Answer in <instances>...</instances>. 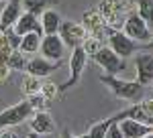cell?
Here are the masks:
<instances>
[{
  "instance_id": "cell-1",
  "label": "cell",
  "mask_w": 153,
  "mask_h": 138,
  "mask_svg": "<svg viewBox=\"0 0 153 138\" xmlns=\"http://www.w3.org/2000/svg\"><path fill=\"white\" fill-rule=\"evenodd\" d=\"M100 79H102V83H106L112 90V93L117 95L118 100H129V102L137 104L141 100L143 92H145V85H141L137 79L123 81V79H118L117 75H102Z\"/></svg>"
},
{
  "instance_id": "cell-2",
  "label": "cell",
  "mask_w": 153,
  "mask_h": 138,
  "mask_svg": "<svg viewBox=\"0 0 153 138\" xmlns=\"http://www.w3.org/2000/svg\"><path fill=\"white\" fill-rule=\"evenodd\" d=\"M120 31L127 34V37H131L135 43H139V45H147V43L151 41V34H153V31L149 29V24L145 23L135 10L127 14V18H125Z\"/></svg>"
},
{
  "instance_id": "cell-3",
  "label": "cell",
  "mask_w": 153,
  "mask_h": 138,
  "mask_svg": "<svg viewBox=\"0 0 153 138\" xmlns=\"http://www.w3.org/2000/svg\"><path fill=\"white\" fill-rule=\"evenodd\" d=\"M106 37H108V47L117 53L120 59H127L131 57L137 49H139V43H135L131 37H127V34L123 33V31H117V29H106Z\"/></svg>"
},
{
  "instance_id": "cell-4",
  "label": "cell",
  "mask_w": 153,
  "mask_h": 138,
  "mask_svg": "<svg viewBox=\"0 0 153 138\" xmlns=\"http://www.w3.org/2000/svg\"><path fill=\"white\" fill-rule=\"evenodd\" d=\"M31 114H33V104L27 102V100L14 104V106H10V108H6L4 112H0V130L21 124V122H25L27 118H31Z\"/></svg>"
},
{
  "instance_id": "cell-5",
  "label": "cell",
  "mask_w": 153,
  "mask_h": 138,
  "mask_svg": "<svg viewBox=\"0 0 153 138\" xmlns=\"http://www.w3.org/2000/svg\"><path fill=\"white\" fill-rule=\"evenodd\" d=\"M92 59H94L96 63L104 69L108 75H117V73H120V71L125 69V59H120L108 45H102V47H100V51H98V53H94V55H92Z\"/></svg>"
},
{
  "instance_id": "cell-6",
  "label": "cell",
  "mask_w": 153,
  "mask_h": 138,
  "mask_svg": "<svg viewBox=\"0 0 153 138\" xmlns=\"http://www.w3.org/2000/svg\"><path fill=\"white\" fill-rule=\"evenodd\" d=\"M59 37H61V41H63V45L71 47V49H76V47H80L86 41V29H84V24H78L74 23V21H63L61 26H59Z\"/></svg>"
},
{
  "instance_id": "cell-7",
  "label": "cell",
  "mask_w": 153,
  "mask_h": 138,
  "mask_svg": "<svg viewBox=\"0 0 153 138\" xmlns=\"http://www.w3.org/2000/svg\"><path fill=\"white\" fill-rule=\"evenodd\" d=\"M86 59H88V55H86V51L82 49V45L76 47V49H71V57H70V79H68L63 85H61V87H59V92L70 90L71 85H76V83L80 81L82 71H84V67H86Z\"/></svg>"
},
{
  "instance_id": "cell-8",
  "label": "cell",
  "mask_w": 153,
  "mask_h": 138,
  "mask_svg": "<svg viewBox=\"0 0 153 138\" xmlns=\"http://www.w3.org/2000/svg\"><path fill=\"white\" fill-rule=\"evenodd\" d=\"M63 41H61V37L59 34H45L43 39H41V47H39V51L43 53V57L49 59V61H61L63 57Z\"/></svg>"
},
{
  "instance_id": "cell-9",
  "label": "cell",
  "mask_w": 153,
  "mask_h": 138,
  "mask_svg": "<svg viewBox=\"0 0 153 138\" xmlns=\"http://www.w3.org/2000/svg\"><path fill=\"white\" fill-rule=\"evenodd\" d=\"M118 128H120V132H123L125 138H145L147 134L153 132V126H147V124L137 122V120H133V118H123V120H118Z\"/></svg>"
},
{
  "instance_id": "cell-10",
  "label": "cell",
  "mask_w": 153,
  "mask_h": 138,
  "mask_svg": "<svg viewBox=\"0 0 153 138\" xmlns=\"http://www.w3.org/2000/svg\"><path fill=\"white\" fill-rule=\"evenodd\" d=\"M135 67H137V77L141 85H149L153 83V55L149 53H141L135 57Z\"/></svg>"
},
{
  "instance_id": "cell-11",
  "label": "cell",
  "mask_w": 153,
  "mask_h": 138,
  "mask_svg": "<svg viewBox=\"0 0 153 138\" xmlns=\"http://www.w3.org/2000/svg\"><path fill=\"white\" fill-rule=\"evenodd\" d=\"M14 33L19 37H25L27 33H39L43 34V29H41V23H39V16L31 14V12H23L19 16V21L14 23Z\"/></svg>"
},
{
  "instance_id": "cell-12",
  "label": "cell",
  "mask_w": 153,
  "mask_h": 138,
  "mask_svg": "<svg viewBox=\"0 0 153 138\" xmlns=\"http://www.w3.org/2000/svg\"><path fill=\"white\" fill-rule=\"evenodd\" d=\"M21 14H23V0H8V4L2 8V14H0V26L2 29L14 26Z\"/></svg>"
},
{
  "instance_id": "cell-13",
  "label": "cell",
  "mask_w": 153,
  "mask_h": 138,
  "mask_svg": "<svg viewBox=\"0 0 153 138\" xmlns=\"http://www.w3.org/2000/svg\"><path fill=\"white\" fill-rule=\"evenodd\" d=\"M61 63V61H57ZM57 63L55 61H49L45 57H37V59H31L29 63H27V71L33 75V77H45L49 73H53L55 67H57Z\"/></svg>"
},
{
  "instance_id": "cell-14",
  "label": "cell",
  "mask_w": 153,
  "mask_h": 138,
  "mask_svg": "<svg viewBox=\"0 0 153 138\" xmlns=\"http://www.w3.org/2000/svg\"><path fill=\"white\" fill-rule=\"evenodd\" d=\"M84 29H86V33H92V37H96V39H104L106 37V23L104 18L98 14V12H88L86 14V24H84Z\"/></svg>"
},
{
  "instance_id": "cell-15",
  "label": "cell",
  "mask_w": 153,
  "mask_h": 138,
  "mask_svg": "<svg viewBox=\"0 0 153 138\" xmlns=\"http://www.w3.org/2000/svg\"><path fill=\"white\" fill-rule=\"evenodd\" d=\"M31 130L35 132V134H51L53 130H55V124H53V120H51V116L47 112H37L33 118H31Z\"/></svg>"
},
{
  "instance_id": "cell-16",
  "label": "cell",
  "mask_w": 153,
  "mask_h": 138,
  "mask_svg": "<svg viewBox=\"0 0 153 138\" xmlns=\"http://www.w3.org/2000/svg\"><path fill=\"white\" fill-rule=\"evenodd\" d=\"M41 29L45 34H57L59 33V26H61V16H59L55 10H43L41 14Z\"/></svg>"
},
{
  "instance_id": "cell-17",
  "label": "cell",
  "mask_w": 153,
  "mask_h": 138,
  "mask_svg": "<svg viewBox=\"0 0 153 138\" xmlns=\"http://www.w3.org/2000/svg\"><path fill=\"white\" fill-rule=\"evenodd\" d=\"M41 39H43V34H39V33H27L25 37H21L19 51L21 53H35V51H39Z\"/></svg>"
},
{
  "instance_id": "cell-18",
  "label": "cell",
  "mask_w": 153,
  "mask_h": 138,
  "mask_svg": "<svg viewBox=\"0 0 153 138\" xmlns=\"http://www.w3.org/2000/svg\"><path fill=\"white\" fill-rule=\"evenodd\" d=\"M137 14L153 29V0H137Z\"/></svg>"
},
{
  "instance_id": "cell-19",
  "label": "cell",
  "mask_w": 153,
  "mask_h": 138,
  "mask_svg": "<svg viewBox=\"0 0 153 138\" xmlns=\"http://www.w3.org/2000/svg\"><path fill=\"white\" fill-rule=\"evenodd\" d=\"M114 120H117V118L112 116V118H106V120H102V122H96V124H92V126H90V130L86 132V138H104L108 126H110Z\"/></svg>"
},
{
  "instance_id": "cell-20",
  "label": "cell",
  "mask_w": 153,
  "mask_h": 138,
  "mask_svg": "<svg viewBox=\"0 0 153 138\" xmlns=\"http://www.w3.org/2000/svg\"><path fill=\"white\" fill-rule=\"evenodd\" d=\"M49 2L51 0H23V6L27 12L39 16V14H43V10H45V6H47Z\"/></svg>"
},
{
  "instance_id": "cell-21",
  "label": "cell",
  "mask_w": 153,
  "mask_h": 138,
  "mask_svg": "<svg viewBox=\"0 0 153 138\" xmlns=\"http://www.w3.org/2000/svg\"><path fill=\"white\" fill-rule=\"evenodd\" d=\"M100 47H102V41L100 39H96V37H86V41L82 43V49L86 51V55L88 57H92L94 53L100 51Z\"/></svg>"
},
{
  "instance_id": "cell-22",
  "label": "cell",
  "mask_w": 153,
  "mask_h": 138,
  "mask_svg": "<svg viewBox=\"0 0 153 138\" xmlns=\"http://www.w3.org/2000/svg\"><path fill=\"white\" fill-rule=\"evenodd\" d=\"M4 31H6V41L10 43V49H19V45H21V37L14 33V29L8 26V29H4Z\"/></svg>"
},
{
  "instance_id": "cell-23",
  "label": "cell",
  "mask_w": 153,
  "mask_h": 138,
  "mask_svg": "<svg viewBox=\"0 0 153 138\" xmlns=\"http://www.w3.org/2000/svg\"><path fill=\"white\" fill-rule=\"evenodd\" d=\"M104 138H125V136H123V132H120V128H118V122H117V120H114V122L108 126Z\"/></svg>"
},
{
  "instance_id": "cell-24",
  "label": "cell",
  "mask_w": 153,
  "mask_h": 138,
  "mask_svg": "<svg viewBox=\"0 0 153 138\" xmlns=\"http://www.w3.org/2000/svg\"><path fill=\"white\" fill-rule=\"evenodd\" d=\"M0 138H23V134L19 130H14V126H12V128H4L0 132Z\"/></svg>"
},
{
  "instance_id": "cell-25",
  "label": "cell",
  "mask_w": 153,
  "mask_h": 138,
  "mask_svg": "<svg viewBox=\"0 0 153 138\" xmlns=\"http://www.w3.org/2000/svg\"><path fill=\"white\" fill-rule=\"evenodd\" d=\"M8 63H10V67H23V53H16V51H14V53H12V57L8 59Z\"/></svg>"
},
{
  "instance_id": "cell-26",
  "label": "cell",
  "mask_w": 153,
  "mask_h": 138,
  "mask_svg": "<svg viewBox=\"0 0 153 138\" xmlns=\"http://www.w3.org/2000/svg\"><path fill=\"white\" fill-rule=\"evenodd\" d=\"M141 104V108L147 112L149 116H153V100H145V102H139Z\"/></svg>"
},
{
  "instance_id": "cell-27",
  "label": "cell",
  "mask_w": 153,
  "mask_h": 138,
  "mask_svg": "<svg viewBox=\"0 0 153 138\" xmlns=\"http://www.w3.org/2000/svg\"><path fill=\"white\" fill-rule=\"evenodd\" d=\"M61 138H86V134H84V136H74V134H70V132H63Z\"/></svg>"
},
{
  "instance_id": "cell-28",
  "label": "cell",
  "mask_w": 153,
  "mask_h": 138,
  "mask_svg": "<svg viewBox=\"0 0 153 138\" xmlns=\"http://www.w3.org/2000/svg\"><path fill=\"white\" fill-rule=\"evenodd\" d=\"M147 47H153V34H151V41L147 43Z\"/></svg>"
},
{
  "instance_id": "cell-29",
  "label": "cell",
  "mask_w": 153,
  "mask_h": 138,
  "mask_svg": "<svg viewBox=\"0 0 153 138\" xmlns=\"http://www.w3.org/2000/svg\"><path fill=\"white\" fill-rule=\"evenodd\" d=\"M145 138H153V132H151V134H147V136H145Z\"/></svg>"
},
{
  "instance_id": "cell-30",
  "label": "cell",
  "mask_w": 153,
  "mask_h": 138,
  "mask_svg": "<svg viewBox=\"0 0 153 138\" xmlns=\"http://www.w3.org/2000/svg\"><path fill=\"white\" fill-rule=\"evenodd\" d=\"M0 2H8V0H0Z\"/></svg>"
}]
</instances>
